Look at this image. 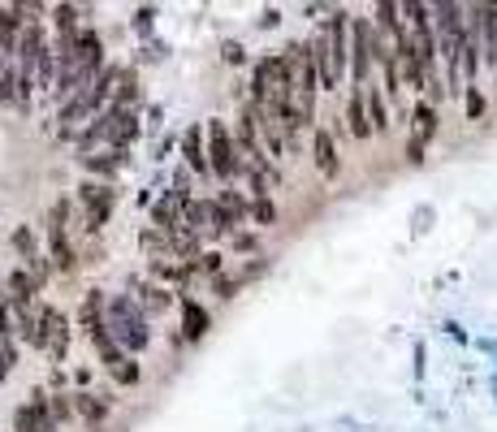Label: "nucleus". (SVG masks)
<instances>
[{
	"label": "nucleus",
	"mask_w": 497,
	"mask_h": 432,
	"mask_svg": "<svg viewBox=\"0 0 497 432\" xmlns=\"http://www.w3.org/2000/svg\"><path fill=\"white\" fill-rule=\"evenodd\" d=\"M346 26H351V14H329V22L316 31L312 40V57H316V74L320 87H338L342 74H346Z\"/></svg>",
	"instance_id": "nucleus-1"
},
{
	"label": "nucleus",
	"mask_w": 497,
	"mask_h": 432,
	"mask_svg": "<svg viewBox=\"0 0 497 432\" xmlns=\"http://www.w3.org/2000/svg\"><path fill=\"white\" fill-rule=\"evenodd\" d=\"M104 329H108V337L117 342L126 354H139L147 342H152V333H147V320H143V307L135 303V298H108V307H104Z\"/></svg>",
	"instance_id": "nucleus-2"
},
{
	"label": "nucleus",
	"mask_w": 497,
	"mask_h": 432,
	"mask_svg": "<svg viewBox=\"0 0 497 432\" xmlns=\"http://www.w3.org/2000/svg\"><path fill=\"white\" fill-rule=\"evenodd\" d=\"M208 156H212V174L217 177H234L242 174V160H239V143L230 135L225 121H208Z\"/></svg>",
	"instance_id": "nucleus-3"
},
{
	"label": "nucleus",
	"mask_w": 497,
	"mask_h": 432,
	"mask_svg": "<svg viewBox=\"0 0 497 432\" xmlns=\"http://www.w3.org/2000/svg\"><path fill=\"white\" fill-rule=\"evenodd\" d=\"M372 61H377V26H372V22H363V18H355V22H351V79H355V87L368 82Z\"/></svg>",
	"instance_id": "nucleus-4"
},
{
	"label": "nucleus",
	"mask_w": 497,
	"mask_h": 432,
	"mask_svg": "<svg viewBox=\"0 0 497 432\" xmlns=\"http://www.w3.org/2000/svg\"><path fill=\"white\" fill-rule=\"evenodd\" d=\"M467 40H476L480 57L497 65V5H472L467 9Z\"/></svg>",
	"instance_id": "nucleus-5"
},
{
	"label": "nucleus",
	"mask_w": 497,
	"mask_h": 432,
	"mask_svg": "<svg viewBox=\"0 0 497 432\" xmlns=\"http://www.w3.org/2000/svg\"><path fill=\"white\" fill-rule=\"evenodd\" d=\"M411 143H407V160L419 164L424 160V147H428V138L437 135V108L433 104H416V113H411Z\"/></svg>",
	"instance_id": "nucleus-6"
},
{
	"label": "nucleus",
	"mask_w": 497,
	"mask_h": 432,
	"mask_svg": "<svg viewBox=\"0 0 497 432\" xmlns=\"http://www.w3.org/2000/svg\"><path fill=\"white\" fill-rule=\"evenodd\" d=\"M79 199H82V208H87V230H99L108 221V212H113V191L96 186V182H82Z\"/></svg>",
	"instance_id": "nucleus-7"
},
{
	"label": "nucleus",
	"mask_w": 497,
	"mask_h": 432,
	"mask_svg": "<svg viewBox=\"0 0 497 432\" xmlns=\"http://www.w3.org/2000/svg\"><path fill=\"white\" fill-rule=\"evenodd\" d=\"M48 238H52V264L61 273H70L79 259H74V247H70V230H65V203L52 208V225H48Z\"/></svg>",
	"instance_id": "nucleus-8"
},
{
	"label": "nucleus",
	"mask_w": 497,
	"mask_h": 432,
	"mask_svg": "<svg viewBox=\"0 0 497 432\" xmlns=\"http://www.w3.org/2000/svg\"><path fill=\"white\" fill-rule=\"evenodd\" d=\"M65 346H70V320H65L57 307H48V312H43V351L52 354V359H61Z\"/></svg>",
	"instance_id": "nucleus-9"
},
{
	"label": "nucleus",
	"mask_w": 497,
	"mask_h": 432,
	"mask_svg": "<svg viewBox=\"0 0 497 432\" xmlns=\"http://www.w3.org/2000/svg\"><path fill=\"white\" fill-rule=\"evenodd\" d=\"M203 333H208V312L199 307L195 298H182V337H186V342H199Z\"/></svg>",
	"instance_id": "nucleus-10"
},
{
	"label": "nucleus",
	"mask_w": 497,
	"mask_h": 432,
	"mask_svg": "<svg viewBox=\"0 0 497 432\" xmlns=\"http://www.w3.org/2000/svg\"><path fill=\"white\" fill-rule=\"evenodd\" d=\"M312 152H316L320 174L324 177L338 174V147H333V135H329V130H316V135H312Z\"/></svg>",
	"instance_id": "nucleus-11"
},
{
	"label": "nucleus",
	"mask_w": 497,
	"mask_h": 432,
	"mask_svg": "<svg viewBox=\"0 0 497 432\" xmlns=\"http://www.w3.org/2000/svg\"><path fill=\"white\" fill-rule=\"evenodd\" d=\"M217 216H220V234H230V225H239L247 216V199L234 195V191H220L217 195Z\"/></svg>",
	"instance_id": "nucleus-12"
},
{
	"label": "nucleus",
	"mask_w": 497,
	"mask_h": 432,
	"mask_svg": "<svg viewBox=\"0 0 497 432\" xmlns=\"http://www.w3.org/2000/svg\"><path fill=\"white\" fill-rule=\"evenodd\" d=\"M346 121H351V135L368 138L372 135V117H368V99H363V87H355V96L346 104Z\"/></svg>",
	"instance_id": "nucleus-13"
},
{
	"label": "nucleus",
	"mask_w": 497,
	"mask_h": 432,
	"mask_svg": "<svg viewBox=\"0 0 497 432\" xmlns=\"http://www.w3.org/2000/svg\"><path fill=\"white\" fill-rule=\"evenodd\" d=\"M182 156H186V164H191V169H199V174H212V160L203 156V143H199V126H191V130L182 135Z\"/></svg>",
	"instance_id": "nucleus-14"
},
{
	"label": "nucleus",
	"mask_w": 497,
	"mask_h": 432,
	"mask_svg": "<svg viewBox=\"0 0 497 432\" xmlns=\"http://www.w3.org/2000/svg\"><path fill=\"white\" fill-rule=\"evenodd\" d=\"M363 99H368V117H372V130H389V108H385L380 91L363 87Z\"/></svg>",
	"instance_id": "nucleus-15"
},
{
	"label": "nucleus",
	"mask_w": 497,
	"mask_h": 432,
	"mask_svg": "<svg viewBox=\"0 0 497 432\" xmlns=\"http://www.w3.org/2000/svg\"><path fill=\"white\" fill-rule=\"evenodd\" d=\"M169 290H160V286H139V298H135V303H139L143 312H164V307H169Z\"/></svg>",
	"instance_id": "nucleus-16"
},
{
	"label": "nucleus",
	"mask_w": 497,
	"mask_h": 432,
	"mask_svg": "<svg viewBox=\"0 0 497 432\" xmlns=\"http://www.w3.org/2000/svg\"><path fill=\"white\" fill-rule=\"evenodd\" d=\"M52 22H57V35H79V9L74 5H57L52 9Z\"/></svg>",
	"instance_id": "nucleus-17"
},
{
	"label": "nucleus",
	"mask_w": 497,
	"mask_h": 432,
	"mask_svg": "<svg viewBox=\"0 0 497 432\" xmlns=\"http://www.w3.org/2000/svg\"><path fill=\"white\" fill-rule=\"evenodd\" d=\"M74 407H79V411L87 415L91 424H96V419H104V411H108V402H96V393H79V402H74Z\"/></svg>",
	"instance_id": "nucleus-18"
},
{
	"label": "nucleus",
	"mask_w": 497,
	"mask_h": 432,
	"mask_svg": "<svg viewBox=\"0 0 497 432\" xmlns=\"http://www.w3.org/2000/svg\"><path fill=\"white\" fill-rule=\"evenodd\" d=\"M113 380H121V385H135V380H139V363H135V359H121L117 368H113Z\"/></svg>",
	"instance_id": "nucleus-19"
},
{
	"label": "nucleus",
	"mask_w": 497,
	"mask_h": 432,
	"mask_svg": "<svg viewBox=\"0 0 497 432\" xmlns=\"http://www.w3.org/2000/svg\"><path fill=\"white\" fill-rule=\"evenodd\" d=\"M251 216H256L259 225H273V221H277V208H273V199H256Z\"/></svg>",
	"instance_id": "nucleus-20"
},
{
	"label": "nucleus",
	"mask_w": 497,
	"mask_h": 432,
	"mask_svg": "<svg viewBox=\"0 0 497 432\" xmlns=\"http://www.w3.org/2000/svg\"><path fill=\"white\" fill-rule=\"evenodd\" d=\"M14 247H18L26 259H35V234H31V230H14Z\"/></svg>",
	"instance_id": "nucleus-21"
},
{
	"label": "nucleus",
	"mask_w": 497,
	"mask_h": 432,
	"mask_svg": "<svg viewBox=\"0 0 497 432\" xmlns=\"http://www.w3.org/2000/svg\"><path fill=\"white\" fill-rule=\"evenodd\" d=\"M14 359H18V354H14V346H9V337H0V380L14 372Z\"/></svg>",
	"instance_id": "nucleus-22"
},
{
	"label": "nucleus",
	"mask_w": 497,
	"mask_h": 432,
	"mask_svg": "<svg viewBox=\"0 0 497 432\" xmlns=\"http://www.w3.org/2000/svg\"><path fill=\"white\" fill-rule=\"evenodd\" d=\"M467 117H472V121L484 117V96H480L476 87H467Z\"/></svg>",
	"instance_id": "nucleus-23"
},
{
	"label": "nucleus",
	"mask_w": 497,
	"mask_h": 432,
	"mask_svg": "<svg viewBox=\"0 0 497 432\" xmlns=\"http://www.w3.org/2000/svg\"><path fill=\"white\" fill-rule=\"evenodd\" d=\"M48 407H52V419H65V415L74 411V407H70V402H65V398H52V402H48Z\"/></svg>",
	"instance_id": "nucleus-24"
},
{
	"label": "nucleus",
	"mask_w": 497,
	"mask_h": 432,
	"mask_svg": "<svg viewBox=\"0 0 497 432\" xmlns=\"http://www.w3.org/2000/svg\"><path fill=\"white\" fill-rule=\"evenodd\" d=\"M234 290H239V281H230V277H217V295H220V298H230Z\"/></svg>",
	"instance_id": "nucleus-25"
},
{
	"label": "nucleus",
	"mask_w": 497,
	"mask_h": 432,
	"mask_svg": "<svg viewBox=\"0 0 497 432\" xmlns=\"http://www.w3.org/2000/svg\"><path fill=\"white\" fill-rule=\"evenodd\" d=\"M225 61H230V65H239V61H242V48H239V43H225Z\"/></svg>",
	"instance_id": "nucleus-26"
},
{
	"label": "nucleus",
	"mask_w": 497,
	"mask_h": 432,
	"mask_svg": "<svg viewBox=\"0 0 497 432\" xmlns=\"http://www.w3.org/2000/svg\"><path fill=\"white\" fill-rule=\"evenodd\" d=\"M234 247H239V251H251V247H256V238H251V234H234Z\"/></svg>",
	"instance_id": "nucleus-27"
},
{
	"label": "nucleus",
	"mask_w": 497,
	"mask_h": 432,
	"mask_svg": "<svg viewBox=\"0 0 497 432\" xmlns=\"http://www.w3.org/2000/svg\"><path fill=\"white\" fill-rule=\"evenodd\" d=\"M203 273L217 277V273H220V256H203Z\"/></svg>",
	"instance_id": "nucleus-28"
}]
</instances>
